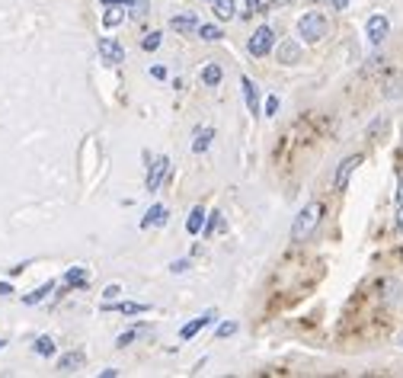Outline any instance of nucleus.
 Here are the masks:
<instances>
[{
	"mask_svg": "<svg viewBox=\"0 0 403 378\" xmlns=\"http://www.w3.org/2000/svg\"><path fill=\"white\" fill-rule=\"evenodd\" d=\"M10 292H13V286H10V282H0V295H10Z\"/></svg>",
	"mask_w": 403,
	"mask_h": 378,
	"instance_id": "e433bc0d",
	"label": "nucleus"
},
{
	"mask_svg": "<svg viewBox=\"0 0 403 378\" xmlns=\"http://www.w3.org/2000/svg\"><path fill=\"white\" fill-rule=\"evenodd\" d=\"M138 337H151V327H147V324L129 327L125 333H119V337H116V346H119V350H125V346H131V343L138 340Z\"/></svg>",
	"mask_w": 403,
	"mask_h": 378,
	"instance_id": "ddd939ff",
	"label": "nucleus"
},
{
	"mask_svg": "<svg viewBox=\"0 0 403 378\" xmlns=\"http://www.w3.org/2000/svg\"><path fill=\"white\" fill-rule=\"evenodd\" d=\"M298 32H301L304 42H320L327 32H330V19L323 17L320 10H311V13H304L298 19Z\"/></svg>",
	"mask_w": 403,
	"mask_h": 378,
	"instance_id": "f03ea898",
	"label": "nucleus"
},
{
	"mask_svg": "<svg viewBox=\"0 0 403 378\" xmlns=\"http://www.w3.org/2000/svg\"><path fill=\"white\" fill-rule=\"evenodd\" d=\"M160 42H164V32H147V36L141 39V48H144V52H157Z\"/></svg>",
	"mask_w": 403,
	"mask_h": 378,
	"instance_id": "a878e982",
	"label": "nucleus"
},
{
	"mask_svg": "<svg viewBox=\"0 0 403 378\" xmlns=\"http://www.w3.org/2000/svg\"><path fill=\"white\" fill-rule=\"evenodd\" d=\"M83 362H87L83 350H71V353H65V356L58 359V372H61V375H71V372H80V369H83Z\"/></svg>",
	"mask_w": 403,
	"mask_h": 378,
	"instance_id": "1a4fd4ad",
	"label": "nucleus"
},
{
	"mask_svg": "<svg viewBox=\"0 0 403 378\" xmlns=\"http://www.w3.org/2000/svg\"><path fill=\"white\" fill-rule=\"evenodd\" d=\"M224 228V218H221V212H208V218H205V228H202V238H211L215 231Z\"/></svg>",
	"mask_w": 403,
	"mask_h": 378,
	"instance_id": "4be33fe9",
	"label": "nucleus"
},
{
	"mask_svg": "<svg viewBox=\"0 0 403 378\" xmlns=\"http://www.w3.org/2000/svg\"><path fill=\"white\" fill-rule=\"evenodd\" d=\"M211 138H215V129H211V125H205V129L195 132V141H193V151H195V154H205V151L211 148Z\"/></svg>",
	"mask_w": 403,
	"mask_h": 378,
	"instance_id": "dca6fc26",
	"label": "nucleus"
},
{
	"mask_svg": "<svg viewBox=\"0 0 403 378\" xmlns=\"http://www.w3.org/2000/svg\"><path fill=\"white\" fill-rule=\"evenodd\" d=\"M397 231L403 234V202H397Z\"/></svg>",
	"mask_w": 403,
	"mask_h": 378,
	"instance_id": "f704fd0d",
	"label": "nucleus"
},
{
	"mask_svg": "<svg viewBox=\"0 0 403 378\" xmlns=\"http://www.w3.org/2000/svg\"><path fill=\"white\" fill-rule=\"evenodd\" d=\"M397 202H403V170H397Z\"/></svg>",
	"mask_w": 403,
	"mask_h": 378,
	"instance_id": "7c9ffc66",
	"label": "nucleus"
},
{
	"mask_svg": "<svg viewBox=\"0 0 403 378\" xmlns=\"http://www.w3.org/2000/svg\"><path fill=\"white\" fill-rule=\"evenodd\" d=\"M151 77H157V81H164V77H166V67H160V65H157V67H151Z\"/></svg>",
	"mask_w": 403,
	"mask_h": 378,
	"instance_id": "72a5a7b5",
	"label": "nucleus"
},
{
	"mask_svg": "<svg viewBox=\"0 0 403 378\" xmlns=\"http://www.w3.org/2000/svg\"><path fill=\"white\" fill-rule=\"evenodd\" d=\"M119 23H125V7H119V3H112L106 13H102V26L106 29H116Z\"/></svg>",
	"mask_w": 403,
	"mask_h": 378,
	"instance_id": "f3484780",
	"label": "nucleus"
},
{
	"mask_svg": "<svg viewBox=\"0 0 403 378\" xmlns=\"http://www.w3.org/2000/svg\"><path fill=\"white\" fill-rule=\"evenodd\" d=\"M3 346H7V340H0V353H3Z\"/></svg>",
	"mask_w": 403,
	"mask_h": 378,
	"instance_id": "4c0bfd02",
	"label": "nucleus"
},
{
	"mask_svg": "<svg viewBox=\"0 0 403 378\" xmlns=\"http://www.w3.org/2000/svg\"><path fill=\"white\" fill-rule=\"evenodd\" d=\"M365 32H368V42H371V45H381V42L391 36V23H387V17L375 13V17H368Z\"/></svg>",
	"mask_w": 403,
	"mask_h": 378,
	"instance_id": "39448f33",
	"label": "nucleus"
},
{
	"mask_svg": "<svg viewBox=\"0 0 403 378\" xmlns=\"http://www.w3.org/2000/svg\"><path fill=\"white\" fill-rule=\"evenodd\" d=\"M205 218H208V212H205L202 205H195L193 212H189V218H186V231H189V234H202V228H205Z\"/></svg>",
	"mask_w": 403,
	"mask_h": 378,
	"instance_id": "2eb2a0df",
	"label": "nucleus"
},
{
	"mask_svg": "<svg viewBox=\"0 0 403 378\" xmlns=\"http://www.w3.org/2000/svg\"><path fill=\"white\" fill-rule=\"evenodd\" d=\"M102 311H119V314H144L147 304L141 302H106L102 304Z\"/></svg>",
	"mask_w": 403,
	"mask_h": 378,
	"instance_id": "4468645a",
	"label": "nucleus"
},
{
	"mask_svg": "<svg viewBox=\"0 0 403 378\" xmlns=\"http://www.w3.org/2000/svg\"><path fill=\"white\" fill-rule=\"evenodd\" d=\"M100 3H106V7H112V3H119V7H135L138 0H100Z\"/></svg>",
	"mask_w": 403,
	"mask_h": 378,
	"instance_id": "c756f323",
	"label": "nucleus"
},
{
	"mask_svg": "<svg viewBox=\"0 0 403 378\" xmlns=\"http://www.w3.org/2000/svg\"><path fill=\"white\" fill-rule=\"evenodd\" d=\"M362 160H365L362 154H349V157H342V164H339L336 176H333V189H346V186H349V176L356 174Z\"/></svg>",
	"mask_w": 403,
	"mask_h": 378,
	"instance_id": "423d86ee",
	"label": "nucleus"
},
{
	"mask_svg": "<svg viewBox=\"0 0 403 378\" xmlns=\"http://www.w3.org/2000/svg\"><path fill=\"white\" fill-rule=\"evenodd\" d=\"M320 222H323V202H307L301 212L294 215V222H292V240H294V244H304V240H307L314 231H317V224H320Z\"/></svg>",
	"mask_w": 403,
	"mask_h": 378,
	"instance_id": "f257e3e1",
	"label": "nucleus"
},
{
	"mask_svg": "<svg viewBox=\"0 0 403 378\" xmlns=\"http://www.w3.org/2000/svg\"><path fill=\"white\" fill-rule=\"evenodd\" d=\"M166 218H170L166 205H151V209H147V215L141 218V228H151V224H154V228H164Z\"/></svg>",
	"mask_w": 403,
	"mask_h": 378,
	"instance_id": "f8f14e48",
	"label": "nucleus"
},
{
	"mask_svg": "<svg viewBox=\"0 0 403 378\" xmlns=\"http://www.w3.org/2000/svg\"><path fill=\"white\" fill-rule=\"evenodd\" d=\"M189 269V260H173L170 263V273H186Z\"/></svg>",
	"mask_w": 403,
	"mask_h": 378,
	"instance_id": "c85d7f7f",
	"label": "nucleus"
},
{
	"mask_svg": "<svg viewBox=\"0 0 403 378\" xmlns=\"http://www.w3.org/2000/svg\"><path fill=\"white\" fill-rule=\"evenodd\" d=\"M215 317H218V311H215V308L202 311L199 317H193V321H189V324L183 327V330H179V340H193L195 333H202L205 327H208V324H215Z\"/></svg>",
	"mask_w": 403,
	"mask_h": 378,
	"instance_id": "0eeeda50",
	"label": "nucleus"
},
{
	"mask_svg": "<svg viewBox=\"0 0 403 378\" xmlns=\"http://www.w3.org/2000/svg\"><path fill=\"white\" fill-rule=\"evenodd\" d=\"M202 83H205V87H218V83H221V67L218 65H205V67H202Z\"/></svg>",
	"mask_w": 403,
	"mask_h": 378,
	"instance_id": "b1692460",
	"label": "nucleus"
},
{
	"mask_svg": "<svg viewBox=\"0 0 403 378\" xmlns=\"http://www.w3.org/2000/svg\"><path fill=\"white\" fill-rule=\"evenodd\" d=\"M247 48H250V55H253V58H266L269 52L275 48V32H272V26H259L257 32L250 36Z\"/></svg>",
	"mask_w": 403,
	"mask_h": 378,
	"instance_id": "7ed1b4c3",
	"label": "nucleus"
},
{
	"mask_svg": "<svg viewBox=\"0 0 403 378\" xmlns=\"http://www.w3.org/2000/svg\"><path fill=\"white\" fill-rule=\"evenodd\" d=\"M202 3H211V0H202Z\"/></svg>",
	"mask_w": 403,
	"mask_h": 378,
	"instance_id": "58836bf2",
	"label": "nucleus"
},
{
	"mask_svg": "<svg viewBox=\"0 0 403 378\" xmlns=\"http://www.w3.org/2000/svg\"><path fill=\"white\" fill-rule=\"evenodd\" d=\"M48 292H55V282L48 279V282H42V286L36 288V292H29V295H23V304H39V302H45Z\"/></svg>",
	"mask_w": 403,
	"mask_h": 378,
	"instance_id": "6ab92c4d",
	"label": "nucleus"
},
{
	"mask_svg": "<svg viewBox=\"0 0 403 378\" xmlns=\"http://www.w3.org/2000/svg\"><path fill=\"white\" fill-rule=\"evenodd\" d=\"M65 282H67L71 288H83V286H87V273H83V269H67Z\"/></svg>",
	"mask_w": 403,
	"mask_h": 378,
	"instance_id": "393cba45",
	"label": "nucleus"
},
{
	"mask_svg": "<svg viewBox=\"0 0 403 378\" xmlns=\"http://www.w3.org/2000/svg\"><path fill=\"white\" fill-rule=\"evenodd\" d=\"M170 29H176V32H193V29H199V19L193 13H183V17L170 19Z\"/></svg>",
	"mask_w": 403,
	"mask_h": 378,
	"instance_id": "a211bd4d",
	"label": "nucleus"
},
{
	"mask_svg": "<svg viewBox=\"0 0 403 378\" xmlns=\"http://www.w3.org/2000/svg\"><path fill=\"white\" fill-rule=\"evenodd\" d=\"M32 353H36V356H55V340H52V337H39L36 343H32Z\"/></svg>",
	"mask_w": 403,
	"mask_h": 378,
	"instance_id": "5701e85b",
	"label": "nucleus"
},
{
	"mask_svg": "<svg viewBox=\"0 0 403 378\" xmlns=\"http://www.w3.org/2000/svg\"><path fill=\"white\" fill-rule=\"evenodd\" d=\"M211 7H215V17L218 19H234L237 17V13H234V10H237L234 0H211Z\"/></svg>",
	"mask_w": 403,
	"mask_h": 378,
	"instance_id": "aec40b11",
	"label": "nucleus"
},
{
	"mask_svg": "<svg viewBox=\"0 0 403 378\" xmlns=\"http://www.w3.org/2000/svg\"><path fill=\"white\" fill-rule=\"evenodd\" d=\"M166 170H170V157H157L154 164H151V170H147V180H144V186H147V193H154L157 186L164 183V176H166Z\"/></svg>",
	"mask_w": 403,
	"mask_h": 378,
	"instance_id": "6e6552de",
	"label": "nucleus"
},
{
	"mask_svg": "<svg viewBox=\"0 0 403 378\" xmlns=\"http://www.w3.org/2000/svg\"><path fill=\"white\" fill-rule=\"evenodd\" d=\"M234 333H237V321H221L215 337H218V340H228V337H234Z\"/></svg>",
	"mask_w": 403,
	"mask_h": 378,
	"instance_id": "bb28decb",
	"label": "nucleus"
},
{
	"mask_svg": "<svg viewBox=\"0 0 403 378\" xmlns=\"http://www.w3.org/2000/svg\"><path fill=\"white\" fill-rule=\"evenodd\" d=\"M333 10H349V0H327Z\"/></svg>",
	"mask_w": 403,
	"mask_h": 378,
	"instance_id": "c9c22d12",
	"label": "nucleus"
},
{
	"mask_svg": "<svg viewBox=\"0 0 403 378\" xmlns=\"http://www.w3.org/2000/svg\"><path fill=\"white\" fill-rule=\"evenodd\" d=\"M279 61H282V65H298V61H301V45H298L294 39L279 42Z\"/></svg>",
	"mask_w": 403,
	"mask_h": 378,
	"instance_id": "9d476101",
	"label": "nucleus"
},
{
	"mask_svg": "<svg viewBox=\"0 0 403 378\" xmlns=\"http://www.w3.org/2000/svg\"><path fill=\"white\" fill-rule=\"evenodd\" d=\"M102 295H106V302H112L116 295H122V288H119V286H109L106 292H102Z\"/></svg>",
	"mask_w": 403,
	"mask_h": 378,
	"instance_id": "2f4dec72",
	"label": "nucleus"
},
{
	"mask_svg": "<svg viewBox=\"0 0 403 378\" xmlns=\"http://www.w3.org/2000/svg\"><path fill=\"white\" fill-rule=\"evenodd\" d=\"M96 48H100V58L106 61V65L116 67V65H122V61H125V48H122L119 39L102 36V39H100V45H96Z\"/></svg>",
	"mask_w": 403,
	"mask_h": 378,
	"instance_id": "20e7f679",
	"label": "nucleus"
},
{
	"mask_svg": "<svg viewBox=\"0 0 403 378\" xmlns=\"http://www.w3.org/2000/svg\"><path fill=\"white\" fill-rule=\"evenodd\" d=\"M199 39H202V42H221V39H224V32H221V26H215V23H202V26H199Z\"/></svg>",
	"mask_w": 403,
	"mask_h": 378,
	"instance_id": "412c9836",
	"label": "nucleus"
},
{
	"mask_svg": "<svg viewBox=\"0 0 403 378\" xmlns=\"http://www.w3.org/2000/svg\"><path fill=\"white\" fill-rule=\"evenodd\" d=\"M263 116H269V119L279 116V96H266V103H263Z\"/></svg>",
	"mask_w": 403,
	"mask_h": 378,
	"instance_id": "cd10ccee",
	"label": "nucleus"
},
{
	"mask_svg": "<svg viewBox=\"0 0 403 378\" xmlns=\"http://www.w3.org/2000/svg\"><path fill=\"white\" fill-rule=\"evenodd\" d=\"M240 87H243V100H247V109L250 112H263V106H259V87L250 77H240Z\"/></svg>",
	"mask_w": 403,
	"mask_h": 378,
	"instance_id": "9b49d317",
	"label": "nucleus"
},
{
	"mask_svg": "<svg viewBox=\"0 0 403 378\" xmlns=\"http://www.w3.org/2000/svg\"><path fill=\"white\" fill-rule=\"evenodd\" d=\"M263 10V0H247V13H259Z\"/></svg>",
	"mask_w": 403,
	"mask_h": 378,
	"instance_id": "473e14b6",
	"label": "nucleus"
}]
</instances>
